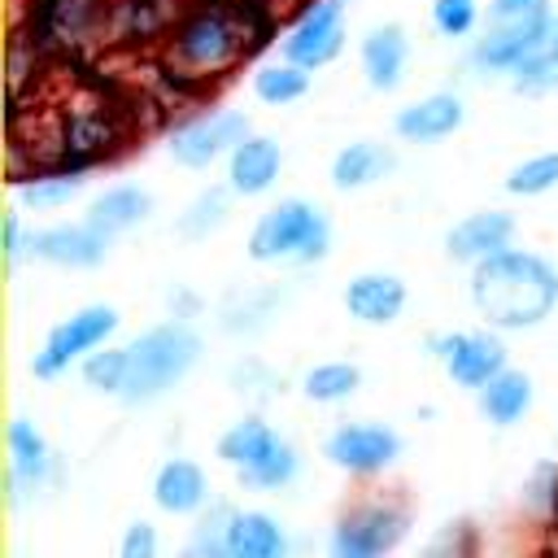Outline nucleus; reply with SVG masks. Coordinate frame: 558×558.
Instances as JSON below:
<instances>
[{"label":"nucleus","instance_id":"4c0bfd02","mask_svg":"<svg viewBox=\"0 0 558 558\" xmlns=\"http://www.w3.org/2000/svg\"><path fill=\"white\" fill-rule=\"evenodd\" d=\"M227 384H231V392H240V397H248V401H270V397L279 392V375H275L262 357H240V362L227 371Z\"/></svg>","mask_w":558,"mask_h":558},{"label":"nucleus","instance_id":"f8f14e48","mask_svg":"<svg viewBox=\"0 0 558 558\" xmlns=\"http://www.w3.org/2000/svg\"><path fill=\"white\" fill-rule=\"evenodd\" d=\"M514 214L510 209H471L466 218H458L449 231H445V257L475 270L480 262L514 248Z\"/></svg>","mask_w":558,"mask_h":558},{"label":"nucleus","instance_id":"1a4fd4ad","mask_svg":"<svg viewBox=\"0 0 558 558\" xmlns=\"http://www.w3.org/2000/svg\"><path fill=\"white\" fill-rule=\"evenodd\" d=\"M427 353L445 366L449 384L480 392L493 375H501L510 366L506 340L493 327H458V331H436L427 336Z\"/></svg>","mask_w":558,"mask_h":558},{"label":"nucleus","instance_id":"393cba45","mask_svg":"<svg viewBox=\"0 0 558 558\" xmlns=\"http://www.w3.org/2000/svg\"><path fill=\"white\" fill-rule=\"evenodd\" d=\"M109 26H113V0H48V17H44L48 39L78 48L100 39V31Z\"/></svg>","mask_w":558,"mask_h":558},{"label":"nucleus","instance_id":"c85d7f7f","mask_svg":"<svg viewBox=\"0 0 558 558\" xmlns=\"http://www.w3.org/2000/svg\"><path fill=\"white\" fill-rule=\"evenodd\" d=\"M231 201H235V192H231L227 183L201 187V192L179 209L174 231H179L183 240H209L214 231H222V227H227V218H231Z\"/></svg>","mask_w":558,"mask_h":558},{"label":"nucleus","instance_id":"aec40b11","mask_svg":"<svg viewBox=\"0 0 558 558\" xmlns=\"http://www.w3.org/2000/svg\"><path fill=\"white\" fill-rule=\"evenodd\" d=\"M227 558H292V536L270 510H231L227 519Z\"/></svg>","mask_w":558,"mask_h":558},{"label":"nucleus","instance_id":"4468645a","mask_svg":"<svg viewBox=\"0 0 558 558\" xmlns=\"http://www.w3.org/2000/svg\"><path fill=\"white\" fill-rule=\"evenodd\" d=\"M340 305L362 327H392L410 305V288L392 270H362V275H353L344 283Z\"/></svg>","mask_w":558,"mask_h":558},{"label":"nucleus","instance_id":"a18cd8bd","mask_svg":"<svg viewBox=\"0 0 558 558\" xmlns=\"http://www.w3.org/2000/svg\"><path fill=\"white\" fill-rule=\"evenodd\" d=\"M554 536H558V523H554Z\"/></svg>","mask_w":558,"mask_h":558},{"label":"nucleus","instance_id":"0eeeda50","mask_svg":"<svg viewBox=\"0 0 558 558\" xmlns=\"http://www.w3.org/2000/svg\"><path fill=\"white\" fill-rule=\"evenodd\" d=\"M253 135V122L244 109H201L170 126L166 153L187 170H209L214 161H227L240 140Z\"/></svg>","mask_w":558,"mask_h":558},{"label":"nucleus","instance_id":"c756f323","mask_svg":"<svg viewBox=\"0 0 558 558\" xmlns=\"http://www.w3.org/2000/svg\"><path fill=\"white\" fill-rule=\"evenodd\" d=\"M74 371H78V379H83L87 392H96V397H118V401H122L126 379H131V349L109 340V344L92 349Z\"/></svg>","mask_w":558,"mask_h":558},{"label":"nucleus","instance_id":"37998d69","mask_svg":"<svg viewBox=\"0 0 558 558\" xmlns=\"http://www.w3.org/2000/svg\"><path fill=\"white\" fill-rule=\"evenodd\" d=\"M196 310H201V296H196V292H187V288L170 292V318H187V323H192Z\"/></svg>","mask_w":558,"mask_h":558},{"label":"nucleus","instance_id":"b1692460","mask_svg":"<svg viewBox=\"0 0 558 558\" xmlns=\"http://www.w3.org/2000/svg\"><path fill=\"white\" fill-rule=\"evenodd\" d=\"M83 187H87L83 166H39V170H31V174H17V179H13L17 205H22V209H35V214L65 209Z\"/></svg>","mask_w":558,"mask_h":558},{"label":"nucleus","instance_id":"423d86ee","mask_svg":"<svg viewBox=\"0 0 558 558\" xmlns=\"http://www.w3.org/2000/svg\"><path fill=\"white\" fill-rule=\"evenodd\" d=\"M118 323H122V314H118L109 301L78 305V310L65 314V318L44 336V344L31 353V375L44 379V384L61 379V375H65L70 366H78L92 349L109 344V340L118 336Z\"/></svg>","mask_w":558,"mask_h":558},{"label":"nucleus","instance_id":"5701e85b","mask_svg":"<svg viewBox=\"0 0 558 558\" xmlns=\"http://www.w3.org/2000/svg\"><path fill=\"white\" fill-rule=\"evenodd\" d=\"M475 397V410H480V418L488 423V427H514L527 410H532V401H536V384H532V375L527 371H519V366H506L501 375H493L480 392H471Z\"/></svg>","mask_w":558,"mask_h":558},{"label":"nucleus","instance_id":"dca6fc26","mask_svg":"<svg viewBox=\"0 0 558 558\" xmlns=\"http://www.w3.org/2000/svg\"><path fill=\"white\" fill-rule=\"evenodd\" d=\"M109 244L113 240H105L87 222H52V227H35L31 257L48 262V266H61V270H92L109 257Z\"/></svg>","mask_w":558,"mask_h":558},{"label":"nucleus","instance_id":"6e6552de","mask_svg":"<svg viewBox=\"0 0 558 558\" xmlns=\"http://www.w3.org/2000/svg\"><path fill=\"white\" fill-rule=\"evenodd\" d=\"M405 440L392 423H375V418H349V423H336L327 436H323V458L327 466L353 475V480H375L384 475L388 466H397Z\"/></svg>","mask_w":558,"mask_h":558},{"label":"nucleus","instance_id":"f03ea898","mask_svg":"<svg viewBox=\"0 0 558 558\" xmlns=\"http://www.w3.org/2000/svg\"><path fill=\"white\" fill-rule=\"evenodd\" d=\"M466 296L484 327L493 331H532L558 305V266L536 248H506L480 262L466 279Z\"/></svg>","mask_w":558,"mask_h":558},{"label":"nucleus","instance_id":"412c9836","mask_svg":"<svg viewBox=\"0 0 558 558\" xmlns=\"http://www.w3.org/2000/svg\"><path fill=\"white\" fill-rule=\"evenodd\" d=\"M392 170H397L392 144H384V140H349V144L336 148V157L327 166V179H331L336 192H366V187L384 183Z\"/></svg>","mask_w":558,"mask_h":558},{"label":"nucleus","instance_id":"39448f33","mask_svg":"<svg viewBox=\"0 0 558 558\" xmlns=\"http://www.w3.org/2000/svg\"><path fill=\"white\" fill-rule=\"evenodd\" d=\"M414 527V510L401 493H357L327 532V558H388Z\"/></svg>","mask_w":558,"mask_h":558},{"label":"nucleus","instance_id":"ddd939ff","mask_svg":"<svg viewBox=\"0 0 558 558\" xmlns=\"http://www.w3.org/2000/svg\"><path fill=\"white\" fill-rule=\"evenodd\" d=\"M4 445H9V506H26L52 475L48 436L35 427V418L13 414L9 432H4Z\"/></svg>","mask_w":558,"mask_h":558},{"label":"nucleus","instance_id":"2eb2a0df","mask_svg":"<svg viewBox=\"0 0 558 558\" xmlns=\"http://www.w3.org/2000/svg\"><path fill=\"white\" fill-rule=\"evenodd\" d=\"M148 493H153V506H157L161 514H170V519H196V514L214 501L205 466H201L196 458H187V453H170V458L157 466Z\"/></svg>","mask_w":558,"mask_h":558},{"label":"nucleus","instance_id":"bb28decb","mask_svg":"<svg viewBox=\"0 0 558 558\" xmlns=\"http://www.w3.org/2000/svg\"><path fill=\"white\" fill-rule=\"evenodd\" d=\"M283 296H288L283 288H244V292H235V296L222 305L218 327H222L227 336H257V331H266V327L275 323Z\"/></svg>","mask_w":558,"mask_h":558},{"label":"nucleus","instance_id":"f704fd0d","mask_svg":"<svg viewBox=\"0 0 558 558\" xmlns=\"http://www.w3.org/2000/svg\"><path fill=\"white\" fill-rule=\"evenodd\" d=\"M523 510L541 527L558 523V462H536L532 466V475L523 480Z\"/></svg>","mask_w":558,"mask_h":558},{"label":"nucleus","instance_id":"cd10ccee","mask_svg":"<svg viewBox=\"0 0 558 558\" xmlns=\"http://www.w3.org/2000/svg\"><path fill=\"white\" fill-rule=\"evenodd\" d=\"M296 388L314 405H340V401H349L362 388V366L357 362H344V357H327V362L305 366Z\"/></svg>","mask_w":558,"mask_h":558},{"label":"nucleus","instance_id":"7c9ffc66","mask_svg":"<svg viewBox=\"0 0 558 558\" xmlns=\"http://www.w3.org/2000/svg\"><path fill=\"white\" fill-rule=\"evenodd\" d=\"M310 87H314V74L301 70V65H292V61H283V57L253 70V96L262 105H270V109H283V105L305 100Z\"/></svg>","mask_w":558,"mask_h":558},{"label":"nucleus","instance_id":"6ab92c4d","mask_svg":"<svg viewBox=\"0 0 558 558\" xmlns=\"http://www.w3.org/2000/svg\"><path fill=\"white\" fill-rule=\"evenodd\" d=\"M357 65L371 92H397L410 65V35L401 22H379L357 44Z\"/></svg>","mask_w":558,"mask_h":558},{"label":"nucleus","instance_id":"4be33fe9","mask_svg":"<svg viewBox=\"0 0 558 558\" xmlns=\"http://www.w3.org/2000/svg\"><path fill=\"white\" fill-rule=\"evenodd\" d=\"M153 218V192L140 183H109L100 196H92V205L83 209V222L96 227L105 240H118L135 227H144Z\"/></svg>","mask_w":558,"mask_h":558},{"label":"nucleus","instance_id":"f257e3e1","mask_svg":"<svg viewBox=\"0 0 558 558\" xmlns=\"http://www.w3.org/2000/svg\"><path fill=\"white\" fill-rule=\"evenodd\" d=\"M257 35L253 0H187L161 35L166 74L183 87L218 83L257 48Z\"/></svg>","mask_w":558,"mask_h":558},{"label":"nucleus","instance_id":"f3484780","mask_svg":"<svg viewBox=\"0 0 558 558\" xmlns=\"http://www.w3.org/2000/svg\"><path fill=\"white\" fill-rule=\"evenodd\" d=\"M462 122H466V100L458 92H427L397 109L392 135L405 144H440L453 131H462Z\"/></svg>","mask_w":558,"mask_h":558},{"label":"nucleus","instance_id":"79ce46f5","mask_svg":"<svg viewBox=\"0 0 558 558\" xmlns=\"http://www.w3.org/2000/svg\"><path fill=\"white\" fill-rule=\"evenodd\" d=\"M549 0H488V22H523L549 13Z\"/></svg>","mask_w":558,"mask_h":558},{"label":"nucleus","instance_id":"473e14b6","mask_svg":"<svg viewBox=\"0 0 558 558\" xmlns=\"http://www.w3.org/2000/svg\"><path fill=\"white\" fill-rule=\"evenodd\" d=\"M301 475V453H296V445L292 440H283L279 436V445L253 466V471H244L240 475V484L244 488H253V493H279V488H288L292 480Z\"/></svg>","mask_w":558,"mask_h":558},{"label":"nucleus","instance_id":"c9c22d12","mask_svg":"<svg viewBox=\"0 0 558 558\" xmlns=\"http://www.w3.org/2000/svg\"><path fill=\"white\" fill-rule=\"evenodd\" d=\"M506 83H510L514 96H549V92H558V39L545 44L541 52H532Z\"/></svg>","mask_w":558,"mask_h":558},{"label":"nucleus","instance_id":"9b49d317","mask_svg":"<svg viewBox=\"0 0 558 558\" xmlns=\"http://www.w3.org/2000/svg\"><path fill=\"white\" fill-rule=\"evenodd\" d=\"M554 39H558V9H549L541 17H523V22H488V31L475 35V44H471L466 65L475 74L510 78L532 52H541Z\"/></svg>","mask_w":558,"mask_h":558},{"label":"nucleus","instance_id":"2f4dec72","mask_svg":"<svg viewBox=\"0 0 558 558\" xmlns=\"http://www.w3.org/2000/svg\"><path fill=\"white\" fill-rule=\"evenodd\" d=\"M501 187L519 201H536V196H549L558 187V148H545V153H532L523 161H514L501 179Z\"/></svg>","mask_w":558,"mask_h":558},{"label":"nucleus","instance_id":"9d476101","mask_svg":"<svg viewBox=\"0 0 558 558\" xmlns=\"http://www.w3.org/2000/svg\"><path fill=\"white\" fill-rule=\"evenodd\" d=\"M349 44V22H344V0H305L296 17L283 26L279 57L301 65V70H323L331 65Z\"/></svg>","mask_w":558,"mask_h":558},{"label":"nucleus","instance_id":"58836bf2","mask_svg":"<svg viewBox=\"0 0 558 558\" xmlns=\"http://www.w3.org/2000/svg\"><path fill=\"white\" fill-rule=\"evenodd\" d=\"M418 558H480V549H475V527H471V523H445V527L423 545Z\"/></svg>","mask_w":558,"mask_h":558},{"label":"nucleus","instance_id":"a19ab883","mask_svg":"<svg viewBox=\"0 0 558 558\" xmlns=\"http://www.w3.org/2000/svg\"><path fill=\"white\" fill-rule=\"evenodd\" d=\"M118 558H161V536L148 519H135L122 527V541H118Z\"/></svg>","mask_w":558,"mask_h":558},{"label":"nucleus","instance_id":"a878e982","mask_svg":"<svg viewBox=\"0 0 558 558\" xmlns=\"http://www.w3.org/2000/svg\"><path fill=\"white\" fill-rule=\"evenodd\" d=\"M275 445H279V432H275L262 414H240L235 423H227V427H222V436H218L214 453H218V462H222V466H231L235 475H244V471H253V466H257Z\"/></svg>","mask_w":558,"mask_h":558},{"label":"nucleus","instance_id":"72a5a7b5","mask_svg":"<svg viewBox=\"0 0 558 558\" xmlns=\"http://www.w3.org/2000/svg\"><path fill=\"white\" fill-rule=\"evenodd\" d=\"M231 510H235V506H227V501L214 497V501L196 514L192 536H187V545L179 549V558H227L222 536H227V519H231Z\"/></svg>","mask_w":558,"mask_h":558},{"label":"nucleus","instance_id":"20e7f679","mask_svg":"<svg viewBox=\"0 0 558 558\" xmlns=\"http://www.w3.org/2000/svg\"><path fill=\"white\" fill-rule=\"evenodd\" d=\"M244 253L257 266H279V262L314 266L331 253V218L305 196H283L257 214Z\"/></svg>","mask_w":558,"mask_h":558},{"label":"nucleus","instance_id":"ea45409f","mask_svg":"<svg viewBox=\"0 0 558 558\" xmlns=\"http://www.w3.org/2000/svg\"><path fill=\"white\" fill-rule=\"evenodd\" d=\"M31 240H35V227H26V214L22 205L4 214V227H0V248H4V262L9 266H22L31 257Z\"/></svg>","mask_w":558,"mask_h":558},{"label":"nucleus","instance_id":"7ed1b4c3","mask_svg":"<svg viewBox=\"0 0 558 558\" xmlns=\"http://www.w3.org/2000/svg\"><path fill=\"white\" fill-rule=\"evenodd\" d=\"M126 349H131V379H126L122 401L148 405L192 375V366L205 353V340L187 318H166V323H153L148 331H140Z\"/></svg>","mask_w":558,"mask_h":558},{"label":"nucleus","instance_id":"a211bd4d","mask_svg":"<svg viewBox=\"0 0 558 558\" xmlns=\"http://www.w3.org/2000/svg\"><path fill=\"white\" fill-rule=\"evenodd\" d=\"M222 183L235 192V196H244V201H253V196H266L275 183H279V174H283V148H279V140L275 135H248V140H240L235 144V153L222 161Z\"/></svg>","mask_w":558,"mask_h":558},{"label":"nucleus","instance_id":"c03bdc74","mask_svg":"<svg viewBox=\"0 0 558 558\" xmlns=\"http://www.w3.org/2000/svg\"><path fill=\"white\" fill-rule=\"evenodd\" d=\"M536 558H558V536H554V541H549V545H545Z\"/></svg>","mask_w":558,"mask_h":558},{"label":"nucleus","instance_id":"e433bc0d","mask_svg":"<svg viewBox=\"0 0 558 558\" xmlns=\"http://www.w3.org/2000/svg\"><path fill=\"white\" fill-rule=\"evenodd\" d=\"M432 26H436V35H445V39H466V35H475V26H480V17H484V0H432Z\"/></svg>","mask_w":558,"mask_h":558}]
</instances>
